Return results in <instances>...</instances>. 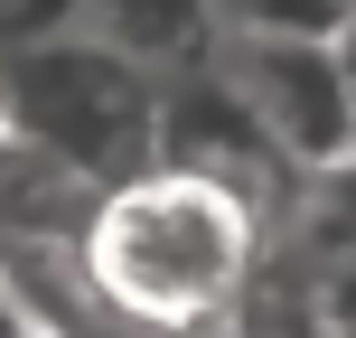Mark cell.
Listing matches in <instances>:
<instances>
[{"mask_svg":"<svg viewBox=\"0 0 356 338\" xmlns=\"http://www.w3.org/2000/svg\"><path fill=\"white\" fill-rule=\"evenodd\" d=\"M263 245H272V216L253 197H234L207 169L160 160L94 197L85 272L141 338H188L244 301V282L263 272Z\"/></svg>","mask_w":356,"mask_h":338,"instance_id":"obj_1","label":"cell"},{"mask_svg":"<svg viewBox=\"0 0 356 338\" xmlns=\"http://www.w3.org/2000/svg\"><path fill=\"white\" fill-rule=\"evenodd\" d=\"M0 94H10V132H29L38 151H56L94 188L160 169V94L169 85L85 19L56 38H29V47H0Z\"/></svg>","mask_w":356,"mask_h":338,"instance_id":"obj_2","label":"cell"},{"mask_svg":"<svg viewBox=\"0 0 356 338\" xmlns=\"http://www.w3.org/2000/svg\"><path fill=\"white\" fill-rule=\"evenodd\" d=\"M216 75L291 151V169L319 178L356 151V85H347L338 29H253V19H234L225 47H216Z\"/></svg>","mask_w":356,"mask_h":338,"instance_id":"obj_3","label":"cell"},{"mask_svg":"<svg viewBox=\"0 0 356 338\" xmlns=\"http://www.w3.org/2000/svg\"><path fill=\"white\" fill-rule=\"evenodd\" d=\"M94 178H75L56 151H38L29 132H0V254L19 245H75L94 226Z\"/></svg>","mask_w":356,"mask_h":338,"instance_id":"obj_4","label":"cell"},{"mask_svg":"<svg viewBox=\"0 0 356 338\" xmlns=\"http://www.w3.org/2000/svg\"><path fill=\"white\" fill-rule=\"evenodd\" d=\"M85 29H104L122 56H141L160 85L216 66V47H225V10L216 0H85Z\"/></svg>","mask_w":356,"mask_h":338,"instance_id":"obj_5","label":"cell"},{"mask_svg":"<svg viewBox=\"0 0 356 338\" xmlns=\"http://www.w3.org/2000/svg\"><path fill=\"white\" fill-rule=\"evenodd\" d=\"M0 338H38V320H29V301L10 291V272H0Z\"/></svg>","mask_w":356,"mask_h":338,"instance_id":"obj_6","label":"cell"},{"mask_svg":"<svg viewBox=\"0 0 356 338\" xmlns=\"http://www.w3.org/2000/svg\"><path fill=\"white\" fill-rule=\"evenodd\" d=\"M338 56H347V85H356V10L338 19Z\"/></svg>","mask_w":356,"mask_h":338,"instance_id":"obj_7","label":"cell"},{"mask_svg":"<svg viewBox=\"0 0 356 338\" xmlns=\"http://www.w3.org/2000/svg\"><path fill=\"white\" fill-rule=\"evenodd\" d=\"M0 132H10V94H0Z\"/></svg>","mask_w":356,"mask_h":338,"instance_id":"obj_8","label":"cell"},{"mask_svg":"<svg viewBox=\"0 0 356 338\" xmlns=\"http://www.w3.org/2000/svg\"><path fill=\"white\" fill-rule=\"evenodd\" d=\"M38 338H47V329H38Z\"/></svg>","mask_w":356,"mask_h":338,"instance_id":"obj_9","label":"cell"},{"mask_svg":"<svg viewBox=\"0 0 356 338\" xmlns=\"http://www.w3.org/2000/svg\"><path fill=\"white\" fill-rule=\"evenodd\" d=\"M347 10H356V0H347Z\"/></svg>","mask_w":356,"mask_h":338,"instance_id":"obj_10","label":"cell"}]
</instances>
